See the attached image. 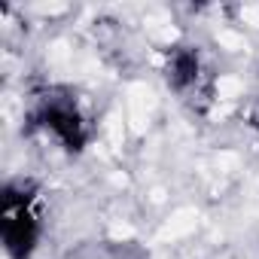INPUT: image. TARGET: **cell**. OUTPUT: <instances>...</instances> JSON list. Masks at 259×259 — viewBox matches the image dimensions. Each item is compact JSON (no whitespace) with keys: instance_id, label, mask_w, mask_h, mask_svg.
<instances>
[{"instance_id":"6da1fadb","label":"cell","mask_w":259,"mask_h":259,"mask_svg":"<svg viewBox=\"0 0 259 259\" xmlns=\"http://www.w3.org/2000/svg\"><path fill=\"white\" fill-rule=\"evenodd\" d=\"M31 128H40V132L52 135L67 153H79L89 144V119L79 110L76 98L67 89H46L34 98L31 113H28Z\"/></svg>"},{"instance_id":"7a4b0ae2","label":"cell","mask_w":259,"mask_h":259,"mask_svg":"<svg viewBox=\"0 0 259 259\" xmlns=\"http://www.w3.org/2000/svg\"><path fill=\"white\" fill-rule=\"evenodd\" d=\"M37 189L31 180H16L4 189V210H0V232L4 247L13 259H28L40 241V217L34 210Z\"/></svg>"},{"instance_id":"3957f363","label":"cell","mask_w":259,"mask_h":259,"mask_svg":"<svg viewBox=\"0 0 259 259\" xmlns=\"http://www.w3.org/2000/svg\"><path fill=\"white\" fill-rule=\"evenodd\" d=\"M165 79L189 107L207 110L213 98V73L195 46L180 43L165 52Z\"/></svg>"},{"instance_id":"277c9868","label":"cell","mask_w":259,"mask_h":259,"mask_svg":"<svg viewBox=\"0 0 259 259\" xmlns=\"http://www.w3.org/2000/svg\"><path fill=\"white\" fill-rule=\"evenodd\" d=\"M253 128L259 132V113H253Z\"/></svg>"}]
</instances>
